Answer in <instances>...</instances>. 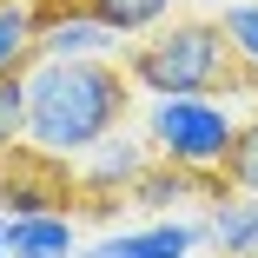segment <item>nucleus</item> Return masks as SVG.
I'll return each instance as SVG.
<instances>
[{
  "label": "nucleus",
  "instance_id": "20e7f679",
  "mask_svg": "<svg viewBox=\"0 0 258 258\" xmlns=\"http://www.w3.org/2000/svg\"><path fill=\"white\" fill-rule=\"evenodd\" d=\"M86 192H80V172H67V159L40 146H14L0 152V212L7 219H33V212H73Z\"/></svg>",
  "mask_w": 258,
  "mask_h": 258
},
{
  "label": "nucleus",
  "instance_id": "ddd939ff",
  "mask_svg": "<svg viewBox=\"0 0 258 258\" xmlns=\"http://www.w3.org/2000/svg\"><path fill=\"white\" fill-rule=\"evenodd\" d=\"M219 179H225V192H258V113H251V119H245V126L232 133Z\"/></svg>",
  "mask_w": 258,
  "mask_h": 258
},
{
  "label": "nucleus",
  "instance_id": "0eeeda50",
  "mask_svg": "<svg viewBox=\"0 0 258 258\" xmlns=\"http://www.w3.org/2000/svg\"><path fill=\"white\" fill-rule=\"evenodd\" d=\"M199 238H192V219H159L146 232H106L99 245H86L80 258H192Z\"/></svg>",
  "mask_w": 258,
  "mask_h": 258
},
{
  "label": "nucleus",
  "instance_id": "423d86ee",
  "mask_svg": "<svg viewBox=\"0 0 258 258\" xmlns=\"http://www.w3.org/2000/svg\"><path fill=\"white\" fill-rule=\"evenodd\" d=\"M80 205H86V212H113V199H126L133 192V179L152 166V146L146 139H126V133H106V139H99L93 152H80Z\"/></svg>",
  "mask_w": 258,
  "mask_h": 258
},
{
  "label": "nucleus",
  "instance_id": "f257e3e1",
  "mask_svg": "<svg viewBox=\"0 0 258 258\" xmlns=\"http://www.w3.org/2000/svg\"><path fill=\"white\" fill-rule=\"evenodd\" d=\"M133 80L119 60H27V146L80 159L133 113Z\"/></svg>",
  "mask_w": 258,
  "mask_h": 258
},
{
  "label": "nucleus",
  "instance_id": "f8f14e48",
  "mask_svg": "<svg viewBox=\"0 0 258 258\" xmlns=\"http://www.w3.org/2000/svg\"><path fill=\"white\" fill-rule=\"evenodd\" d=\"M33 60V0H0V73Z\"/></svg>",
  "mask_w": 258,
  "mask_h": 258
},
{
  "label": "nucleus",
  "instance_id": "1a4fd4ad",
  "mask_svg": "<svg viewBox=\"0 0 258 258\" xmlns=\"http://www.w3.org/2000/svg\"><path fill=\"white\" fill-rule=\"evenodd\" d=\"M212 245H219V258H258V192L212 205Z\"/></svg>",
  "mask_w": 258,
  "mask_h": 258
},
{
  "label": "nucleus",
  "instance_id": "9d476101",
  "mask_svg": "<svg viewBox=\"0 0 258 258\" xmlns=\"http://www.w3.org/2000/svg\"><path fill=\"white\" fill-rule=\"evenodd\" d=\"M80 7H86L93 20H106L119 40H139V33H152L159 20H172L179 0H80Z\"/></svg>",
  "mask_w": 258,
  "mask_h": 258
},
{
  "label": "nucleus",
  "instance_id": "4468645a",
  "mask_svg": "<svg viewBox=\"0 0 258 258\" xmlns=\"http://www.w3.org/2000/svg\"><path fill=\"white\" fill-rule=\"evenodd\" d=\"M27 146V67L0 73V152Z\"/></svg>",
  "mask_w": 258,
  "mask_h": 258
},
{
  "label": "nucleus",
  "instance_id": "f03ea898",
  "mask_svg": "<svg viewBox=\"0 0 258 258\" xmlns=\"http://www.w3.org/2000/svg\"><path fill=\"white\" fill-rule=\"evenodd\" d=\"M126 80L152 99H172V93H225V86H258L238 73L232 46L219 33V14L212 20H159L152 33H139L126 46Z\"/></svg>",
  "mask_w": 258,
  "mask_h": 258
},
{
  "label": "nucleus",
  "instance_id": "2eb2a0df",
  "mask_svg": "<svg viewBox=\"0 0 258 258\" xmlns=\"http://www.w3.org/2000/svg\"><path fill=\"white\" fill-rule=\"evenodd\" d=\"M0 258H7V245H0Z\"/></svg>",
  "mask_w": 258,
  "mask_h": 258
},
{
  "label": "nucleus",
  "instance_id": "9b49d317",
  "mask_svg": "<svg viewBox=\"0 0 258 258\" xmlns=\"http://www.w3.org/2000/svg\"><path fill=\"white\" fill-rule=\"evenodd\" d=\"M219 33L232 46V60L245 80H258V0H225L219 7Z\"/></svg>",
  "mask_w": 258,
  "mask_h": 258
},
{
  "label": "nucleus",
  "instance_id": "6e6552de",
  "mask_svg": "<svg viewBox=\"0 0 258 258\" xmlns=\"http://www.w3.org/2000/svg\"><path fill=\"white\" fill-rule=\"evenodd\" d=\"M7 258H80V225H73V212H33V219H14Z\"/></svg>",
  "mask_w": 258,
  "mask_h": 258
},
{
  "label": "nucleus",
  "instance_id": "39448f33",
  "mask_svg": "<svg viewBox=\"0 0 258 258\" xmlns=\"http://www.w3.org/2000/svg\"><path fill=\"white\" fill-rule=\"evenodd\" d=\"M119 33L93 20L80 0H33V53L40 60H113Z\"/></svg>",
  "mask_w": 258,
  "mask_h": 258
},
{
  "label": "nucleus",
  "instance_id": "7ed1b4c3",
  "mask_svg": "<svg viewBox=\"0 0 258 258\" xmlns=\"http://www.w3.org/2000/svg\"><path fill=\"white\" fill-rule=\"evenodd\" d=\"M232 133H238V119H232V106H219L212 93H172V99H152V113H146L152 159L185 166V172H219Z\"/></svg>",
  "mask_w": 258,
  "mask_h": 258
}]
</instances>
